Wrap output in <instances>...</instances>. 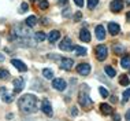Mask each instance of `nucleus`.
Wrapping results in <instances>:
<instances>
[{
	"label": "nucleus",
	"mask_w": 130,
	"mask_h": 121,
	"mask_svg": "<svg viewBox=\"0 0 130 121\" xmlns=\"http://www.w3.org/2000/svg\"><path fill=\"white\" fill-rule=\"evenodd\" d=\"M99 92H100V95H101L103 98H107V96H108V91L105 90L104 87H100V88H99Z\"/></svg>",
	"instance_id": "30"
},
{
	"label": "nucleus",
	"mask_w": 130,
	"mask_h": 121,
	"mask_svg": "<svg viewBox=\"0 0 130 121\" xmlns=\"http://www.w3.org/2000/svg\"><path fill=\"white\" fill-rule=\"evenodd\" d=\"M33 39L36 43H40V41H44L45 39H47V34H45L44 32H37V33H34Z\"/></svg>",
	"instance_id": "21"
},
{
	"label": "nucleus",
	"mask_w": 130,
	"mask_h": 121,
	"mask_svg": "<svg viewBox=\"0 0 130 121\" xmlns=\"http://www.w3.org/2000/svg\"><path fill=\"white\" fill-rule=\"evenodd\" d=\"M38 7H40L41 10H47L48 7H50V3H48L47 0H40V3H38Z\"/></svg>",
	"instance_id": "28"
},
{
	"label": "nucleus",
	"mask_w": 130,
	"mask_h": 121,
	"mask_svg": "<svg viewBox=\"0 0 130 121\" xmlns=\"http://www.w3.org/2000/svg\"><path fill=\"white\" fill-rule=\"evenodd\" d=\"M121 66L123 67V69H129V67H130V55L122 56V59H121Z\"/></svg>",
	"instance_id": "20"
},
{
	"label": "nucleus",
	"mask_w": 130,
	"mask_h": 121,
	"mask_svg": "<svg viewBox=\"0 0 130 121\" xmlns=\"http://www.w3.org/2000/svg\"><path fill=\"white\" fill-rule=\"evenodd\" d=\"M100 110H101V113L103 114H112V107L110 105H107V103H101L100 105Z\"/></svg>",
	"instance_id": "19"
},
{
	"label": "nucleus",
	"mask_w": 130,
	"mask_h": 121,
	"mask_svg": "<svg viewBox=\"0 0 130 121\" xmlns=\"http://www.w3.org/2000/svg\"><path fill=\"white\" fill-rule=\"evenodd\" d=\"M108 32H110L112 36H117L119 32H121V26L117 22H110L108 23Z\"/></svg>",
	"instance_id": "14"
},
{
	"label": "nucleus",
	"mask_w": 130,
	"mask_h": 121,
	"mask_svg": "<svg viewBox=\"0 0 130 121\" xmlns=\"http://www.w3.org/2000/svg\"><path fill=\"white\" fill-rule=\"evenodd\" d=\"M94 32H96V37L99 39V40H104V39H105V30H104L103 25H97L96 29H94Z\"/></svg>",
	"instance_id": "16"
},
{
	"label": "nucleus",
	"mask_w": 130,
	"mask_h": 121,
	"mask_svg": "<svg viewBox=\"0 0 130 121\" xmlns=\"http://www.w3.org/2000/svg\"><path fill=\"white\" fill-rule=\"evenodd\" d=\"M129 98H130V88H127V90L123 92V103H125V102H127V101H129Z\"/></svg>",
	"instance_id": "31"
},
{
	"label": "nucleus",
	"mask_w": 130,
	"mask_h": 121,
	"mask_svg": "<svg viewBox=\"0 0 130 121\" xmlns=\"http://www.w3.org/2000/svg\"><path fill=\"white\" fill-rule=\"evenodd\" d=\"M37 17H34V15H30V17H27L26 21H25V25L27 28H34L37 25Z\"/></svg>",
	"instance_id": "17"
},
{
	"label": "nucleus",
	"mask_w": 130,
	"mask_h": 121,
	"mask_svg": "<svg viewBox=\"0 0 130 121\" xmlns=\"http://www.w3.org/2000/svg\"><path fill=\"white\" fill-rule=\"evenodd\" d=\"M52 87L58 91H63L67 87V84H66V81L63 79H55V80H52Z\"/></svg>",
	"instance_id": "11"
},
{
	"label": "nucleus",
	"mask_w": 130,
	"mask_h": 121,
	"mask_svg": "<svg viewBox=\"0 0 130 121\" xmlns=\"http://www.w3.org/2000/svg\"><path fill=\"white\" fill-rule=\"evenodd\" d=\"M125 118H126V121H130V110H127V112H126Z\"/></svg>",
	"instance_id": "37"
},
{
	"label": "nucleus",
	"mask_w": 130,
	"mask_h": 121,
	"mask_svg": "<svg viewBox=\"0 0 130 121\" xmlns=\"http://www.w3.org/2000/svg\"><path fill=\"white\" fill-rule=\"evenodd\" d=\"M11 36H12L14 40L21 41V43L23 41L25 44H29V45H31L30 43L33 41L31 40V33L29 32L27 28L23 26V25H15L12 32H11Z\"/></svg>",
	"instance_id": "2"
},
{
	"label": "nucleus",
	"mask_w": 130,
	"mask_h": 121,
	"mask_svg": "<svg viewBox=\"0 0 130 121\" xmlns=\"http://www.w3.org/2000/svg\"><path fill=\"white\" fill-rule=\"evenodd\" d=\"M114 121H121V117H119L118 114H115L114 116Z\"/></svg>",
	"instance_id": "38"
},
{
	"label": "nucleus",
	"mask_w": 130,
	"mask_h": 121,
	"mask_svg": "<svg viewBox=\"0 0 130 121\" xmlns=\"http://www.w3.org/2000/svg\"><path fill=\"white\" fill-rule=\"evenodd\" d=\"M127 22H130V11L127 13Z\"/></svg>",
	"instance_id": "42"
},
{
	"label": "nucleus",
	"mask_w": 130,
	"mask_h": 121,
	"mask_svg": "<svg viewBox=\"0 0 130 121\" xmlns=\"http://www.w3.org/2000/svg\"><path fill=\"white\" fill-rule=\"evenodd\" d=\"M18 107L22 113L25 114H31L36 113L38 109V99L36 95L31 94H25L18 99Z\"/></svg>",
	"instance_id": "1"
},
{
	"label": "nucleus",
	"mask_w": 130,
	"mask_h": 121,
	"mask_svg": "<svg viewBox=\"0 0 130 121\" xmlns=\"http://www.w3.org/2000/svg\"><path fill=\"white\" fill-rule=\"evenodd\" d=\"M104 72L107 73V76H110V77H114L115 74H117V70H115L114 67H111V66H105L104 67Z\"/></svg>",
	"instance_id": "24"
},
{
	"label": "nucleus",
	"mask_w": 130,
	"mask_h": 121,
	"mask_svg": "<svg viewBox=\"0 0 130 121\" xmlns=\"http://www.w3.org/2000/svg\"><path fill=\"white\" fill-rule=\"evenodd\" d=\"M3 60H4V55L0 54V62H3Z\"/></svg>",
	"instance_id": "41"
},
{
	"label": "nucleus",
	"mask_w": 130,
	"mask_h": 121,
	"mask_svg": "<svg viewBox=\"0 0 130 121\" xmlns=\"http://www.w3.org/2000/svg\"><path fill=\"white\" fill-rule=\"evenodd\" d=\"M78 102L81 103L82 107L92 106V99L89 96V88H88V85H85V84L81 87V90L78 92Z\"/></svg>",
	"instance_id": "3"
},
{
	"label": "nucleus",
	"mask_w": 130,
	"mask_h": 121,
	"mask_svg": "<svg viewBox=\"0 0 130 121\" xmlns=\"http://www.w3.org/2000/svg\"><path fill=\"white\" fill-rule=\"evenodd\" d=\"M81 17H82V14H81V13H77L75 15H74V19L78 21V19H81Z\"/></svg>",
	"instance_id": "36"
},
{
	"label": "nucleus",
	"mask_w": 130,
	"mask_h": 121,
	"mask_svg": "<svg viewBox=\"0 0 130 121\" xmlns=\"http://www.w3.org/2000/svg\"><path fill=\"white\" fill-rule=\"evenodd\" d=\"M119 84L121 85H125V87H127V85L130 84V79L127 74H122L121 79H119Z\"/></svg>",
	"instance_id": "22"
},
{
	"label": "nucleus",
	"mask_w": 130,
	"mask_h": 121,
	"mask_svg": "<svg viewBox=\"0 0 130 121\" xmlns=\"http://www.w3.org/2000/svg\"><path fill=\"white\" fill-rule=\"evenodd\" d=\"M59 48L62 51H71V50H74V45H73V43L69 37H64L60 41V44H59Z\"/></svg>",
	"instance_id": "7"
},
{
	"label": "nucleus",
	"mask_w": 130,
	"mask_h": 121,
	"mask_svg": "<svg viewBox=\"0 0 130 121\" xmlns=\"http://www.w3.org/2000/svg\"><path fill=\"white\" fill-rule=\"evenodd\" d=\"M77 72H78L81 76H88L90 73V65L89 63H79L77 66Z\"/></svg>",
	"instance_id": "10"
},
{
	"label": "nucleus",
	"mask_w": 130,
	"mask_h": 121,
	"mask_svg": "<svg viewBox=\"0 0 130 121\" xmlns=\"http://www.w3.org/2000/svg\"><path fill=\"white\" fill-rule=\"evenodd\" d=\"M60 66H62V69H64V70H70L73 66H74V60L70 59V58H62Z\"/></svg>",
	"instance_id": "12"
},
{
	"label": "nucleus",
	"mask_w": 130,
	"mask_h": 121,
	"mask_svg": "<svg viewBox=\"0 0 130 121\" xmlns=\"http://www.w3.org/2000/svg\"><path fill=\"white\" fill-rule=\"evenodd\" d=\"M74 51H75V54L78 55V56L86 55V48H84V47H75V48H74Z\"/></svg>",
	"instance_id": "25"
},
{
	"label": "nucleus",
	"mask_w": 130,
	"mask_h": 121,
	"mask_svg": "<svg viewBox=\"0 0 130 121\" xmlns=\"http://www.w3.org/2000/svg\"><path fill=\"white\" fill-rule=\"evenodd\" d=\"M71 114L75 117L77 114H78V109H77V107H73V109H71Z\"/></svg>",
	"instance_id": "35"
},
{
	"label": "nucleus",
	"mask_w": 130,
	"mask_h": 121,
	"mask_svg": "<svg viewBox=\"0 0 130 121\" xmlns=\"http://www.w3.org/2000/svg\"><path fill=\"white\" fill-rule=\"evenodd\" d=\"M21 10H22L21 13H26L27 10H29V4H27V3H22V4H21Z\"/></svg>",
	"instance_id": "32"
},
{
	"label": "nucleus",
	"mask_w": 130,
	"mask_h": 121,
	"mask_svg": "<svg viewBox=\"0 0 130 121\" xmlns=\"http://www.w3.org/2000/svg\"><path fill=\"white\" fill-rule=\"evenodd\" d=\"M33 2H34V0H33Z\"/></svg>",
	"instance_id": "44"
},
{
	"label": "nucleus",
	"mask_w": 130,
	"mask_h": 121,
	"mask_svg": "<svg viewBox=\"0 0 130 121\" xmlns=\"http://www.w3.org/2000/svg\"><path fill=\"white\" fill-rule=\"evenodd\" d=\"M11 65L15 66L19 72H26V70H27V66L22 62V60H19V59H11Z\"/></svg>",
	"instance_id": "13"
},
{
	"label": "nucleus",
	"mask_w": 130,
	"mask_h": 121,
	"mask_svg": "<svg viewBox=\"0 0 130 121\" xmlns=\"http://www.w3.org/2000/svg\"><path fill=\"white\" fill-rule=\"evenodd\" d=\"M59 39H60V32H59V30H52L50 33V36H48L50 43H56Z\"/></svg>",
	"instance_id": "18"
},
{
	"label": "nucleus",
	"mask_w": 130,
	"mask_h": 121,
	"mask_svg": "<svg viewBox=\"0 0 130 121\" xmlns=\"http://www.w3.org/2000/svg\"><path fill=\"white\" fill-rule=\"evenodd\" d=\"M43 76L47 80H52V79H54V72H52L51 69H44L43 70Z\"/></svg>",
	"instance_id": "23"
},
{
	"label": "nucleus",
	"mask_w": 130,
	"mask_h": 121,
	"mask_svg": "<svg viewBox=\"0 0 130 121\" xmlns=\"http://www.w3.org/2000/svg\"><path fill=\"white\" fill-rule=\"evenodd\" d=\"M123 0H112L111 2V11L112 13H119L122 11V8H123Z\"/></svg>",
	"instance_id": "9"
},
{
	"label": "nucleus",
	"mask_w": 130,
	"mask_h": 121,
	"mask_svg": "<svg viewBox=\"0 0 130 121\" xmlns=\"http://www.w3.org/2000/svg\"><path fill=\"white\" fill-rule=\"evenodd\" d=\"M64 3H67V0H59V4H64Z\"/></svg>",
	"instance_id": "40"
},
{
	"label": "nucleus",
	"mask_w": 130,
	"mask_h": 121,
	"mask_svg": "<svg viewBox=\"0 0 130 121\" xmlns=\"http://www.w3.org/2000/svg\"><path fill=\"white\" fill-rule=\"evenodd\" d=\"M97 3H99V0H88V7L92 10V8H94V7L97 6Z\"/></svg>",
	"instance_id": "29"
},
{
	"label": "nucleus",
	"mask_w": 130,
	"mask_h": 121,
	"mask_svg": "<svg viewBox=\"0 0 130 121\" xmlns=\"http://www.w3.org/2000/svg\"><path fill=\"white\" fill-rule=\"evenodd\" d=\"M41 110H43V113L48 117L54 116V110H52L51 102L48 101V99H43V102H41Z\"/></svg>",
	"instance_id": "6"
},
{
	"label": "nucleus",
	"mask_w": 130,
	"mask_h": 121,
	"mask_svg": "<svg viewBox=\"0 0 130 121\" xmlns=\"http://www.w3.org/2000/svg\"><path fill=\"white\" fill-rule=\"evenodd\" d=\"M0 96H2V99L6 103H11L12 102V94H10L8 91H7L6 87H2L0 88Z\"/></svg>",
	"instance_id": "8"
},
{
	"label": "nucleus",
	"mask_w": 130,
	"mask_h": 121,
	"mask_svg": "<svg viewBox=\"0 0 130 121\" xmlns=\"http://www.w3.org/2000/svg\"><path fill=\"white\" fill-rule=\"evenodd\" d=\"M94 54H96V58H97V60L103 62V60L107 59L108 50H107V47H105L104 44H100V45H97V47H96V50H94Z\"/></svg>",
	"instance_id": "4"
},
{
	"label": "nucleus",
	"mask_w": 130,
	"mask_h": 121,
	"mask_svg": "<svg viewBox=\"0 0 130 121\" xmlns=\"http://www.w3.org/2000/svg\"><path fill=\"white\" fill-rule=\"evenodd\" d=\"M126 4H127V6L130 7V0H126Z\"/></svg>",
	"instance_id": "43"
},
{
	"label": "nucleus",
	"mask_w": 130,
	"mask_h": 121,
	"mask_svg": "<svg viewBox=\"0 0 130 121\" xmlns=\"http://www.w3.org/2000/svg\"><path fill=\"white\" fill-rule=\"evenodd\" d=\"M8 77H10L8 70H6V69H0V79L6 80V79H8Z\"/></svg>",
	"instance_id": "27"
},
{
	"label": "nucleus",
	"mask_w": 130,
	"mask_h": 121,
	"mask_svg": "<svg viewBox=\"0 0 130 121\" xmlns=\"http://www.w3.org/2000/svg\"><path fill=\"white\" fill-rule=\"evenodd\" d=\"M74 3H75L78 7H82V6H84V0H74Z\"/></svg>",
	"instance_id": "34"
},
{
	"label": "nucleus",
	"mask_w": 130,
	"mask_h": 121,
	"mask_svg": "<svg viewBox=\"0 0 130 121\" xmlns=\"http://www.w3.org/2000/svg\"><path fill=\"white\" fill-rule=\"evenodd\" d=\"M43 23L44 25H48V19L47 18H43Z\"/></svg>",
	"instance_id": "39"
},
{
	"label": "nucleus",
	"mask_w": 130,
	"mask_h": 121,
	"mask_svg": "<svg viewBox=\"0 0 130 121\" xmlns=\"http://www.w3.org/2000/svg\"><path fill=\"white\" fill-rule=\"evenodd\" d=\"M62 15L64 17H70V8H66V10H63V13H62Z\"/></svg>",
	"instance_id": "33"
},
{
	"label": "nucleus",
	"mask_w": 130,
	"mask_h": 121,
	"mask_svg": "<svg viewBox=\"0 0 130 121\" xmlns=\"http://www.w3.org/2000/svg\"><path fill=\"white\" fill-rule=\"evenodd\" d=\"M12 85H14V94H19V92L25 88V80H23V77H17V79H14Z\"/></svg>",
	"instance_id": "5"
},
{
	"label": "nucleus",
	"mask_w": 130,
	"mask_h": 121,
	"mask_svg": "<svg viewBox=\"0 0 130 121\" xmlns=\"http://www.w3.org/2000/svg\"><path fill=\"white\" fill-rule=\"evenodd\" d=\"M79 39L82 41H85V43H89L90 41V33H89V30L86 29V28H82V29H81V32H79Z\"/></svg>",
	"instance_id": "15"
},
{
	"label": "nucleus",
	"mask_w": 130,
	"mask_h": 121,
	"mask_svg": "<svg viewBox=\"0 0 130 121\" xmlns=\"http://www.w3.org/2000/svg\"><path fill=\"white\" fill-rule=\"evenodd\" d=\"M123 50H125V47H123V45H122V44H115L114 45V52H115V54H122V52H123Z\"/></svg>",
	"instance_id": "26"
}]
</instances>
